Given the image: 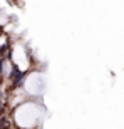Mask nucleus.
Masks as SVG:
<instances>
[{"instance_id": "nucleus-1", "label": "nucleus", "mask_w": 124, "mask_h": 129, "mask_svg": "<svg viewBox=\"0 0 124 129\" xmlns=\"http://www.w3.org/2000/svg\"><path fill=\"white\" fill-rule=\"evenodd\" d=\"M10 79H12V82H14V86H20L22 84V81H24V74L17 69V67H12V74H10Z\"/></svg>"}]
</instances>
